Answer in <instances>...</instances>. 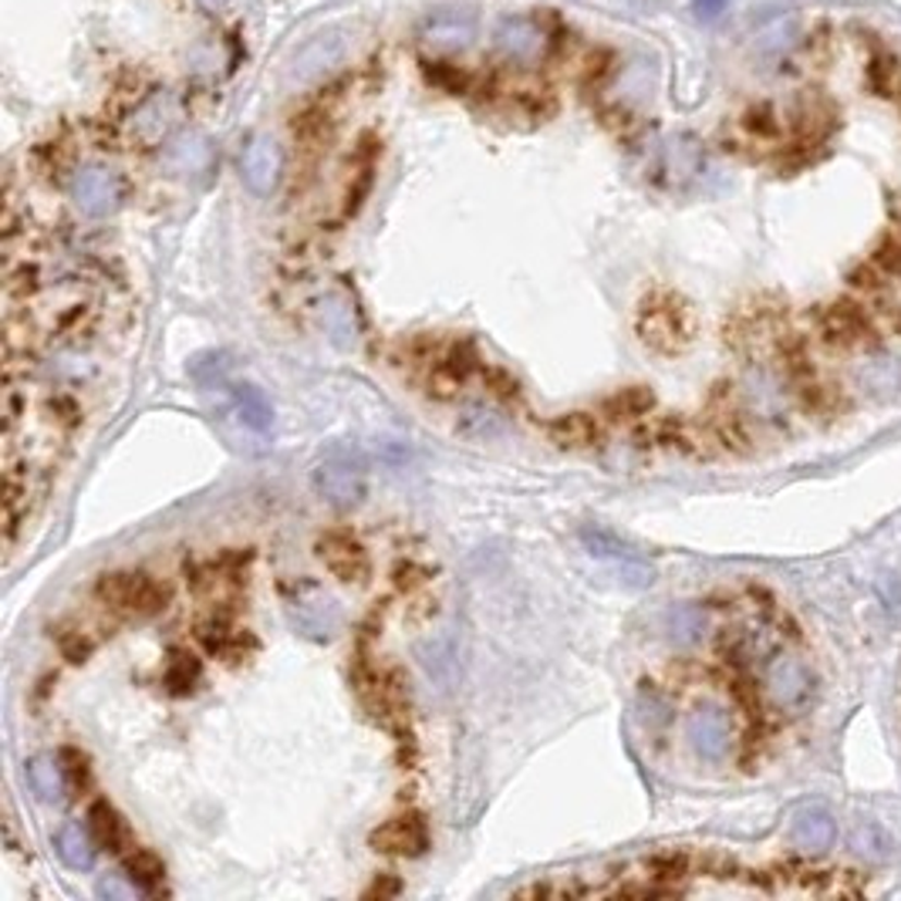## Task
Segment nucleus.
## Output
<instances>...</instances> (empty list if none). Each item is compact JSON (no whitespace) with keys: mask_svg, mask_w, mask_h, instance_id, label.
<instances>
[{"mask_svg":"<svg viewBox=\"0 0 901 901\" xmlns=\"http://www.w3.org/2000/svg\"><path fill=\"white\" fill-rule=\"evenodd\" d=\"M125 868H129V878L135 888H143V891H156L162 885V861L149 851H135L129 861H125Z\"/></svg>","mask_w":901,"mask_h":901,"instance_id":"obj_27","label":"nucleus"},{"mask_svg":"<svg viewBox=\"0 0 901 901\" xmlns=\"http://www.w3.org/2000/svg\"><path fill=\"white\" fill-rule=\"evenodd\" d=\"M27 783L34 793H38V801H45V804L64 801V770L54 756H34L27 764Z\"/></svg>","mask_w":901,"mask_h":901,"instance_id":"obj_20","label":"nucleus"},{"mask_svg":"<svg viewBox=\"0 0 901 901\" xmlns=\"http://www.w3.org/2000/svg\"><path fill=\"white\" fill-rule=\"evenodd\" d=\"M203 8H210V11H217V8H223V0H199Z\"/></svg>","mask_w":901,"mask_h":901,"instance_id":"obj_34","label":"nucleus"},{"mask_svg":"<svg viewBox=\"0 0 901 901\" xmlns=\"http://www.w3.org/2000/svg\"><path fill=\"white\" fill-rule=\"evenodd\" d=\"M98 598L125 611H156L166 601V592L146 574H106L98 581Z\"/></svg>","mask_w":901,"mask_h":901,"instance_id":"obj_8","label":"nucleus"},{"mask_svg":"<svg viewBox=\"0 0 901 901\" xmlns=\"http://www.w3.org/2000/svg\"><path fill=\"white\" fill-rule=\"evenodd\" d=\"M476 17L466 8H442L423 24V41L433 51H460L473 41Z\"/></svg>","mask_w":901,"mask_h":901,"instance_id":"obj_9","label":"nucleus"},{"mask_svg":"<svg viewBox=\"0 0 901 901\" xmlns=\"http://www.w3.org/2000/svg\"><path fill=\"white\" fill-rule=\"evenodd\" d=\"M726 8V0H696V11L703 14V17H713V14H719Z\"/></svg>","mask_w":901,"mask_h":901,"instance_id":"obj_33","label":"nucleus"},{"mask_svg":"<svg viewBox=\"0 0 901 901\" xmlns=\"http://www.w3.org/2000/svg\"><path fill=\"white\" fill-rule=\"evenodd\" d=\"M325 325L331 331V338L341 344V349H352L355 344V321H352V307L344 301H331L325 307Z\"/></svg>","mask_w":901,"mask_h":901,"instance_id":"obj_29","label":"nucleus"},{"mask_svg":"<svg viewBox=\"0 0 901 901\" xmlns=\"http://www.w3.org/2000/svg\"><path fill=\"white\" fill-rule=\"evenodd\" d=\"M750 399L764 415H774V412L783 409V389L774 382L767 372H759V375L750 378Z\"/></svg>","mask_w":901,"mask_h":901,"instance_id":"obj_30","label":"nucleus"},{"mask_svg":"<svg viewBox=\"0 0 901 901\" xmlns=\"http://www.w3.org/2000/svg\"><path fill=\"white\" fill-rule=\"evenodd\" d=\"M638 331L645 338V344L658 352H679L692 341V311L685 307V301L679 297H669V294H658V297H648L638 311Z\"/></svg>","mask_w":901,"mask_h":901,"instance_id":"obj_2","label":"nucleus"},{"mask_svg":"<svg viewBox=\"0 0 901 901\" xmlns=\"http://www.w3.org/2000/svg\"><path fill=\"white\" fill-rule=\"evenodd\" d=\"M166 166L172 172H186V176L203 172L210 166V143L203 135H176L166 149Z\"/></svg>","mask_w":901,"mask_h":901,"instance_id":"obj_19","label":"nucleus"},{"mask_svg":"<svg viewBox=\"0 0 901 901\" xmlns=\"http://www.w3.org/2000/svg\"><path fill=\"white\" fill-rule=\"evenodd\" d=\"M827 338L841 341V344H854L864 338V318L857 315L854 304H838L827 315Z\"/></svg>","mask_w":901,"mask_h":901,"instance_id":"obj_25","label":"nucleus"},{"mask_svg":"<svg viewBox=\"0 0 901 901\" xmlns=\"http://www.w3.org/2000/svg\"><path fill=\"white\" fill-rule=\"evenodd\" d=\"M550 436H553V442L577 449V446H587L598 439V426L587 419L584 412H571V415H561V419L550 423Z\"/></svg>","mask_w":901,"mask_h":901,"instance_id":"obj_24","label":"nucleus"},{"mask_svg":"<svg viewBox=\"0 0 901 901\" xmlns=\"http://www.w3.org/2000/svg\"><path fill=\"white\" fill-rule=\"evenodd\" d=\"M281 166H284L281 146H277L273 138H267V135H257L244 153V162H240L247 186L257 196H267L277 186V180H281Z\"/></svg>","mask_w":901,"mask_h":901,"instance_id":"obj_12","label":"nucleus"},{"mask_svg":"<svg viewBox=\"0 0 901 901\" xmlns=\"http://www.w3.org/2000/svg\"><path fill=\"white\" fill-rule=\"evenodd\" d=\"M288 614L294 621V629L304 635V638H315V642H328L338 635L341 629V608L331 595L318 592V587H301V592L288 601Z\"/></svg>","mask_w":901,"mask_h":901,"instance_id":"obj_4","label":"nucleus"},{"mask_svg":"<svg viewBox=\"0 0 901 901\" xmlns=\"http://www.w3.org/2000/svg\"><path fill=\"white\" fill-rule=\"evenodd\" d=\"M172 119H176V101H172V95L159 92L135 112V132H138V138H146V143H156V138H162V132L172 125Z\"/></svg>","mask_w":901,"mask_h":901,"instance_id":"obj_22","label":"nucleus"},{"mask_svg":"<svg viewBox=\"0 0 901 901\" xmlns=\"http://www.w3.org/2000/svg\"><path fill=\"white\" fill-rule=\"evenodd\" d=\"M230 399H233V412L236 419L244 423L247 429L254 433H267L273 426V405L270 399L257 389V386H233L230 389Z\"/></svg>","mask_w":901,"mask_h":901,"instance_id":"obj_17","label":"nucleus"},{"mask_svg":"<svg viewBox=\"0 0 901 901\" xmlns=\"http://www.w3.org/2000/svg\"><path fill=\"white\" fill-rule=\"evenodd\" d=\"M311 483L325 503L338 507V510H352L365 500L368 494V473H365V460L352 449H331V453L315 466L311 473Z\"/></svg>","mask_w":901,"mask_h":901,"instance_id":"obj_1","label":"nucleus"},{"mask_svg":"<svg viewBox=\"0 0 901 901\" xmlns=\"http://www.w3.org/2000/svg\"><path fill=\"white\" fill-rule=\"evenodd\" d=\"M318 558L338 581H365L368 577V553L349 534H325L318 540Z\"/></svg>","mask_w":901,"mask_h":901,"instance_id":"obj_10","label":"nucleus"},{"mask_svg":"<svg viewBox=\"0 0 901 901\" xmlns=\"http://www.w3.org/2000/svg\"><path fill=\"white\" fill-rule=\"evenodd\" d=\"M54 854L72 872H92L95 868V844L78 824H64L54 835Z\"/></svg>","mask_w":901,"mask_h":901,"instance_id":"obj_18","label":"nucleus"},{"mask_svg":"<svg viewBox=\"0 0 901 901\" xmlns=\"http://www.w3.org/2000/svg\"><path fill=\"white\" fill-rule=\"evenodd\" d=\"M767 696L777 709L801 716L817 699V675L807 662L793 655H780L767 669Z\"/></svg>","mask_w":901,"mask_h":901,"instance_id":"obj_3","label":"nucleus"},{"mask_svg":"<svg viewBox=\"0 0 901 901\" xmlns=\"http://www.w3.org/2000/svg\"><path fill=\"white\" fill-rule=\"evenodd\" d=\"M685 736H689V746L696 750V756L709 759V764H719L726 759L733 746V722L726 716V709L713 706V703H703L689 713L685 719Z\"/></svg>","mask_w":901,"mask_h":901,"instance_id":"obj_5","label":"nucleus"},{"mask_svg":"<svg viewBox=\"0 0 901 901\" xmlns=\"http://www.w3.org/2000/svg\"><path fill=\"white\" fill-rule=\"evenodd\" d=\"M88 824H92V835L101 848L109 851H122L125 841H129V830H125V820L115 814V807H109L106 801L92 804L88 811Z\"/></svg>","mask_w":901,"mask_h":901,"instance_id":"obj_23","label":"nucleus"},{"mask_svg":"<svg viewBox=\"0 0 901 901\" xmlns=\"http://www.w3.org/2000/svg\"><path fill=\"white\" fill-rule=\"evenodd\" d=\"M709 625V618L699 605H672L666 611V635L675 645H696Z\"/></svg>","mask_w":901,"mask_h":901,"instance_id":"obj_21","label":"nucleus"},{"mask_svg":"<svg viewBox=\"0 0 901 901\" xmlns=\"http://www.w3.org/2000/svg\"><path fill=\"white\" fill-rule=\"evenodd\" d=\"M341 54H344V34L341 31L321 34V38H315L297 54L294 78H318V75H325V68H331Z\"/></svg>","mask_w":901,"mask_h":901,"instance_id":"obj_15","label":"nucleus"},{"mask_svg":"<svg viewBox=\"0 0 901 901\" xmlns=\"http://www.w3.org/2000/svg\"><path fill=\"white\" fill-rule=\"evenodd\" d=\"M72 196L78 203V210L88 217H109L119 210L122 203V183L112 169L106 166H85L75 183H72Z\"/></svg>","mask_w":901,"mask_h":901,"instance_id":"obj_7","label":"nucleus"},{"mask_svg":"<svg viewBox=\"0 0 901 901\" xmlns=\"http://www.w3.org/2000/svg\"><path fill=\"white\" fill-rule=\"evenodd\" d=\"M190 372H193V378L199 386H214L227 375V358L223 355H199Z\"/></svg>","mask_w":901,"mask_h":901,"instance_id":"obj_31","label":"nucleus"},{"mask_svg":"<svg viewBox=\"0 0 901 901\" xmlns=\"http://www.w3.org/2000/svg\"><path fill=\"white\" fill-rule=\"evenodd\" d=\"M132 888H135V885H132ZM132 888L122 885V881H115V878H109V881L98 885V894H106V898H132Z\"/></svg>","mask_w":901,"mask_h":901,"instance_id":"obj_32","label":"nucleus"},{"mask_svg":"<svg viewBox=\"0 0 901 901\" xmlns=\"http://www.w3.org/2000/svg\"><path fill=\"white\" fill-rule=\"evenodd\" d=\"M790 838L796 848H804V851H827L830 844H835L838 838V824L835 817H830L824 807H801L793 814L790 820Z\"/></svg>","mask_w":901,"mask_h":901,"instance_id":"obj_13","label":"nucleus"},{"mask_svg":"<svg viewBox=\"0 0 901 901\" xmlns=\"http://www.w3.org/2000/svg\"><path fill=\"white\" fill-rule=\"evenodd\" d=\"M540 45H544V38H540V31H537L531 21L507 17V21H500V27H497V48L507 51V54L516 58V61H531V58H537V54H540Z\"/></svg>","mask_w":901,"mask_h":901,"instance_id":"obj_16","label":"nucleus"},{"mask_svg":"<svg viewBox=\"0 0 901 901\" xmlns=\"http://www.w3.org/2000/svg\"><path fill=\"white\" fill-rule=\"evenodd\" d=\"M854 848L864 854V857H872V861H885V857H891V838L885 835V830L872 820H864V824H857V830H854Z\"/></svg>","mask_w":901,"mask_h":901,"instance_id":"obj_28","label":"nucleus"},{"mask_svg":"<svg viewBox=\"0 0 901 901\" xmlns=\"http://www.w3.org/2000/svg\"><path fill=\"white\" fill-rule=\"evenodd\" d=\"M372 844L386 854H419L429 844V835H426L423 817L409 814V817H395L386 827H378L372 835Z\"/></svg>","mask_w":901,"mask_h":901,"instance_id":"obj_14","label":"nucleus"},{"mask_svg":"<svg viewBox=\"0 0 901 901\" xmlns=\"http://www.w3.org/2000/svg\"><path fill=\"white\" fill-rule=\"evenodd\" d=\"M854 386L861 395L875 402H891L901 395V358L894 355H868L854 368Z\"/></svg>","mask_w":901,"mask_h":901,"instance_id":"obj_11","label":"nucleus"},{"mask_svg":"<svg viewBox=\"0 0 901 901\" xmlns=\"http://www.w3.org/2000/svg\"><path fill=\"white\" fill-rule=\"evenodd\" d=\"M460 433L470 436V439H494L503 433V419L494 412V409H483V405H470L463 415H460Z\"/></svg>","mask_w":901,"mask_h":901,"instance_id":"obj_26","label":"nucleus"},{"mask_svg":"<svg viewBox=\"0 0 901 901\" xmlns=\"http://www.w3.org/2000/svg\"><path fill=\"white\" fill-rule=\"evenodd\" d=\"M581 544H584L587 553H592V558L611 561L621 574H625V581H632V584H638V587L652 584L655 571H652V564L642 558V553H638L632 544L618 540L614 534H608V531H601V527H584V531H581Z\"/></svg>","mask_w":901,"mask_h":901,"instance_id":"obj_6","label":"nucleus"}]
</instances>
